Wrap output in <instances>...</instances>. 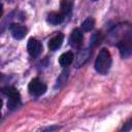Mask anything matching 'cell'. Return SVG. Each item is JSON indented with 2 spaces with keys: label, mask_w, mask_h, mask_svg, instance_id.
Instances as JSON below:
<instances>
[{
  "label": "cell",
  "mask_w": 132,
  "mask_h": 132,
  "mask_svg": "<svg viewBox=\"0 0 132 132\" xmlns=\"http://www.w3.org/2000/svg\"><path fill=\"white\" fill-rule=\"evenodd\" d=\"M111 66V56L110 53L106 48H102L95 61V69L97 72L101 74H105L108 72Z\"/></svg>",
  "instance_id": "6da1fadb"
},
{
  "label": "cell",
  "mask_w": 132,
  "mask_h": 132,
  "mask_svg": "<svg viewBox=\"0 0 132 132\" xmlns=\"http://www.w3.org/2000/svg\"><path fill=\"white\" fill-rule=\"evenodd\" d=\"M28 90L31 95L33 96H40L45 93L46 86L39 79V78H33L28 86Z\"/></svg>",
  "instance_id": "7a4b0ae2"
},
{
  "label": "cell",
  "mask_w": 132,
  "mask_h": 132,
  "mask_svg": "<svg viewBox=\"0 0 132 132\" xmlns=\"http://www.w3.org/2000/svg\"><path fill=\"white\" fill-rule=\"evenodd\" d=\"M27 50H28V53H29V55L31 57L36 58L41 54L42 45H41L40 41H38L37 39L30 38L29 41H28V44H27Z\"/></svg>",
  "instance_id": "3957f363"
},
{
  "label": "cell",
  "mask_w": 132,
  "mask_h": 132,
  "mask_svg": "<svg viewBox=\"0 0 132 132\" xmlns=\"http://www.w3.org/2000/svg\"><path fill=\"white\" fill-rule=\"evenodd\" d=\"M118 47H119V51H120V55L122 58H128L130 55H131V38L130 36L122 39L119 43H118Z\"/></svg>",
  "instance_id": "277c9868"
},
{
  "label": "cell",
  "mask_w": 132,
  "mask_h": 132,
  "mask_svg": "<svg viewBox=\"0 0 132 132\" xmlns=\"http://www.w3.org/2000/svg\"><path fill=\"white\" fill-rule=\"evenodd\" d=\"M10 33L15 39H22L27 34V29L20 24H11L9 27Z\"/></svg>",
  "instance_id": "5b68a950"
},
{
  "label": "cell",
  "mask_w": 132,
  "mask_h": 132,
  "mask_svg": "<svg viewBox=\"0 0 132 132\" xmlns=\"http://www.w3.org/2000/svg\"><path fill=\"white\" fill-rule=\"evenodd\" d=\"M82 39H84V36H82V32L76 28L72 31L70 37H69V44L73 47H77L81 44L82 42Z\"/></svg>",
  "instance_id": "8992f818"
},
{
  "label": "cell",
  "mask_w": 132,
  "mask_h": 132,
  "mask_svg": "<svg viewBox=\"0 0 132 132\" xmlns=\"http://www.w3.org/2000/svg\"><path fill=\"white\" fill-rule=\"evenodd\" d=\"M65 19V15L62 12H57V11H52L47 14L46 16V22L50 23L51 25H58L61 24Z\"/></svg>",
  "instance_id": "52a82bcc"
},
{
  "label": "cell",
  "mask_w": 132,
  "mask_h": 132,
  "mask_svg": "<svg viewBox=\"0 0 132 132\" xmlns=\"http://www.w3.org/2000/svg\"><path fill=\"white\" fill-rule=\"evenodd\" d=\"M90 55H91L90 50H82V51L78 52V54L76 55L75 61H74L75 67H80V66H82V65L89 60Z\"/></svg>",
  "instance_id": "ba28073f"
},
{
  "label": "cell",
  "mask_w": 132,
  "mask_h": 132,
  "mask_svg": "<svg viewBox=\"0 0 132 132\" xmlns=\"http://www.w3.org/2000/svg\"><path fill=\"white\" fill-rule=\"evenodd\" d=\"M63 39H64L63 34L58 33L57 35H55L54 37H52V38L48 40V43H47L48 48H50L51 51H56V50H58V48L61 46V44H62V42H63Z\"/></svg>",
  "instance_id": "9c48e42d"
},
{
  "label": "cell",
  "mask_w": 132,
  "mask_h": 132,
  "mask_svg": "<svg viewBox=\"0 0 132 132\" xmlns=\"http://www.w3.org/2000/svg\"><path fill=\"white\" fill-rule=\"evenodd\" d=\"M73 61V54L71 52H66L62 54L59 58V64L61 66H68Z\"/></svg>",
  "instance_id": "30bf717a"
},
{
  "label": "cell",
  "mask_w": 132,
  "mask_h": 132,
  "mask_svg": "<svg viewBox=\"0 0 132 132\" xmlns=\"http://www.w3.org/2000/svg\"><path fill=\"white\" fill-rule=\"evenodd\" d=\"M1 92L7 96L8 98H12V97H20V94L18 92V90L13 87H4L1 89Z\"/></svg>",
  "instance_id": "8fae6325"
},
{
  "label": "cell",
  "mask_w": 132,
  "mask_h": 132,
  "mask_svg": "<svg viewBox=\"0 0 132 132\" xmlns=\"http://www.w3.org/2000/svg\"><path fill=\"white\" fill-rule=\"evenodd\" d=\"M60 8H61V11L60 12H62L64 15H67L71 11L72 3L69 0H62L61 3H60Z\"/></svg>",
  "instance_id": "7c38bea8"
},
{
  "label": "cell",
  "mask_w": 132,
  "mask_h": 132,
  "mask_svg": "<svg viewBox=\"0 0 132 132\" xmlns=\"http://www.w3.org/2000/svg\"><path fill=\"white\" fill-rule=\"evenodd\" d=\"M95 26V20L93 18H88L81 23V28L84 31H91Z\"/></svg>",
  "instance_id": "4fadbf2b"
},
{
  "label": "cell",
  "mask_w": 132,
  "mask_h": 132,
  "mask_svg": "<svg viewBox=\"0 0 132 132\" xmlns=\"http://www.w3.org/2000/svg\"><path fill=\"white\" fill-rule=\"evenodd\" d=\"M20 105H21V97H12V98L8 99L7 106H8L9 109L13 110V109L18 108Z\"/></svg>",
  "instance_id": "5bb4252c"
},
{
  "label": "cell",
  "mask_w": 132,
  "mask_h": 132,
  "mask_svg": "<svg viewBox=\"0 0 132 132\" xmlns=\"http://www.w3.org/2000/svg\"><path fill=\"white\" fill-rule=\"evenodd\" d=\"M101 40V33L100 32H95L92 36H91V39H90V45L91 46H95L97 45Z\"/></svg>",
  "instance_id": "9a60e30c"
},
{
  "label": "cell",
  "mask_w": 132,
  "mask_h": 132,
  "mask_svg": "<svg viewBox=\"0 0 132 132\" xmlns=\"http://www.w3.org/2000/svg\"><path fill=\"white\" fill-rule=\"evenodd\" d=\"M2 12H3V6H2V4L0 3V18H1V15H2Z\"/></svg>",
  "instance_id": "2e32d148"
},
{
  "label": "cell",
  "mask_w": 132,
  "mask_h": 132,
  "mask_svg": "<svg viewBox=\"0 0 132 132\" xmlns=\"http://www.w3.org/2000/svg\"><path fill=\"white\" fill-rule=\"evenodd\" d=\"M1 106H2V100L0 99V108H1Z\"/></svg>",
  "instance_id": "e0dca14e"
},
{
  "label": "cell",
  "mask_w": 132,
  "mask_h": 132,
  "mask_svg": "<svg viewBox=\"0 0 132 132\" xmlns=\"http://www.w3.org/2000/svg\"><path fill=\"white\" fill-rule=\"evenodd\" d=\"M2 77H3V75H2V74H1V73H0V80H1V79H2Z\"/></svg>",
  "instance_id": "ac0fdd59"
},
{
  "label": "cell",
  "mask_w": 132,
  "mask_h": 132,
  "mask_svg": "<svg viewBox=\"0 0 132 132\" xmlns=\"http://www.w3.org/2000/svg\"><path fill=\"white\" fill-rule=\"evenodd\" d=\"M93 1H96V0H93Z\"/></svg>",
  "instance_id": "d6986e66"
}]
</instances>
